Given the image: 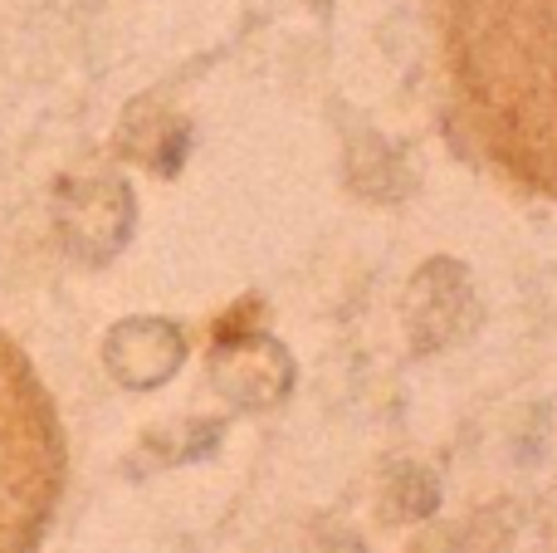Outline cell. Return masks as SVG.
<instances>
[{"instance_id": "1", "label": "cell", "mask_w": 557, "mask_h": 553, "mask_svg": "<svg viewBox=\"0 0 557 553\" xmlns=\"http://www.w3.org/2000/svg\"><path fill=\"white\" fill-rule=\"evenodd\" d=\"M484 319V304L474 294V280L465 260L450 255H431L421 270L406 280L401 299V323L416 353H445L465 343Z\"/></svg>"}, {"instance_id": "2", "label": "cell", "mask_w": 557, "mask_h": 553, "mask_svg": "<svg viewBox=\"0 0 557 553\" xmlns=\"http://www.w3.org/2000/svg\"><path fill=\"white\" fill-rule=\"evenodd\" d=\"M137 225L133 186L123 176H74L54 192V231L64 250L84 265H108Z\"/></svg>"}, {"instance_id": "3", "label": "cell", "mask_w": 557, "mask_h": 553, "mask_svg": "<svg viewBox=\"0 0 557 553\" xmlns=\"http://www.w3.org/2000/svg\"><path fill=\"white\" fill-rule=\"evenodd\" d=\"M211 388L240 411H270L294 392V358L270 333H221L211 348Z\"/></svg>"}, {"instance_id": "4", "label": "cell", "mask_w": 557, "mask_h": 553, "mask_svg": "<svg viewBox=\"0 0 557 553\" xmlns=\"http://www.w3.org/2000/svg\"><path fill=\"white\" fill-rule=\"evenodd\" d=\"M186 362V333L172 319H123L103 339V368L127 392H152L172 382Z\"/></svg>"}, {"instance_id": "5", "label": "cell", "mask_w": 557, "mask_h": 553, "mask_svg": "<svg viewBox=\"0 0 557 553\" xmlns=\"http://www.w3.org/2000/svg\"><path fill=\"white\" fill-rule=\"evenodd\" d=\"M441 509V480L425 466H396L382 486V515L392 525H416Z\"/></svg>"}, {"instance_id": "6", "label": "cell", "mask_w": 557, "mask_h": 553, "mask_svg": "<svg viewBox=\"0 0 557 553\" xmlns=\"http://www.w3.org/2000/svg\"><path fill=\"white\" fill-rule=\"evenodd\" d=\"M147 451H157L162 466H182V460H201L221 446V421H182L176 431H152L143 441Z\"/></svg>"}, {"instance_id": "7", "label": "cell", "mask_w": 557, "mask_h": 553, "mask_svg": "<svg viewBox=\"0 0 557 553\" xmlns=\"http://www.w3.org/2000/svg\"><path fill=\"white\" fill-rule=\"evenodd\" d=\"M406 553H460V529L450 525H425L421 534L411 539V549Z\"/></svg>"}, {"instance_id": "8", "label": "cell", "mask_w": 557, "mask_h": 553, "mask_svg": "<svg viewBox=\"0 0 557 553\" xmlns=\"http://www.w3.org/2000/svg\"><path fill=\"white\" fill-rule=\"evenodd\" d=\"M327 553H367L362 539H352V534H337L333 544H327Z\"/></svg>"}]
</instances>
